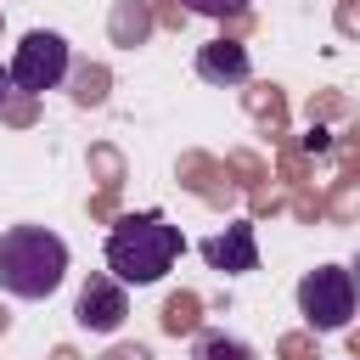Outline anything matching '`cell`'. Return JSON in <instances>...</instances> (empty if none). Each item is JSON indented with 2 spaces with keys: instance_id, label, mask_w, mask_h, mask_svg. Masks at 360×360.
<instances>
[{
  "instance_id": "6da1fadb",
  "label": "cell",
  "mask_w": 360,
  "mask_h": 360,
  "mask_svg": "<svg viewBox=\"0 0 360 360\" xmlns=\"http://www.w3.org/2000/svg\"><path fill=\"white\" fill-rule=\"evenodd\" d=\"M186 253V236L180 225H169L158 208H141V214H124L112 231H107V276L124 281V287H158L174 259Z\"/></svg>"
},
{
  "instance_id": "7a4b0ae2",
  "label": "cell",
  "mask_w": 360,
  "mask_h": 360,
  "mask_svg": "<svg viewBox=\"0 0 360 360\" xmlns=\"http://www.w3.org/2000/svg\"><path fill=\"white\" fill-rule=\"evenodd\" d=\"M68 281V242L45 225L0 231V292L11 298H51Z\"/></svg>"
},
{
  "instance_id": "3957f363",
  "label": "cell",
  "mask_w": 360,
  "mask_h": 360,
  "mask_svg": "<svg viewBox=\"0 0 360 360\" xmlns=\"http://www.w3.org/2000/svg\"><path fill=\"white\" fill-rule=\"evenodd\" d=\"M68 39L56 34V28H28L22 34V45L11 51V62H6V73H11V90H22V96H45V90H56L62 79H68Z\"/></svg>"
},
{
  "instance_id": "277c9868",
  "label": "cell",
  "mask_w": 360,
  "mask_h": 360,
  "mask_svg": "<svg viewBox=\"0 0 360 360\" xmlns=\"http://www.w3.org/2000/svg\"><path fill=\"white\" fill-rule=\"evenodd\" d=\"M354 304H360V292H354V281H349L343 264H315L298 281V315L315 332H343L349 315H354Z\"/></svg>"
},
{
  "instance_id": "5b68a950",
  "label": "cell",
  "mask_w": 360,
  "mask_h": 360,
  "mask_svg": "<svg viewBox=\"0 0 360 360\" xmlns=\"http://www.w3.org/2000/svg\"><path fill=\"white\" fill-rule=\"evenodd\" d=\"M124 315H129V287H124V281H112V276H90V281L79 287V309H73V321H79L84 332H118Z\"/></svg>"
},
{
  "instance_id": "8992f818",
  "label": "cell",
  "mask_w": 360,
  "mask_h": 360,
  "mask_svg": "<svg viewBox=\"0 0 360 360\" xmlns=\"http://www.w3.org/2000/svg\"><path fill=\"white\" fill-rule=\"evenodd\" d=\"M197 253L208 259V270H225V276H248V270H259V236H253L248 219H236V225L202 236Z\"/></svg>"
},
{
  "instance_id": "52a82bcc",
  "label": "cell",
  "mask_w": 360,
  "mask_h": 360,
  "mask_svg": "<svg viewBox=\"0 0 360 360\" xmlns=\"http://www.w3.org/2000/svg\"><path fill=\"white\" fill-rule=\"evenodd\" d=\"M248 73H253V62H248V51L231 45V39H214V45L197 51V79H202V84H242Z\"/></svg>"
},
{
  "instance_id": "ba28073f",
  "label": "cell",
  "mask_w": 360,
  "mask_h": 360,
  "mask_svg": "<svg viewBox=\"0 0 360 360\" xmlns=\"http://www.w3.org/2000/svg\"><path fill=\"white\" fill-rule=\"evenodd\" d=\"M191 360H259L242 338H231V332H202L197 343H191Z\"/></svg>"
},
{
  "instance_id": "9c48e42d",
  "label": "cell",
  "mask_w": 360,
  "mask_h": 360,
  "mask_svg": "<svg viewBox=\"0 0 360 360\" xmlns=\"http://www.w3.org/2000/svg\"><path fill=\"white\" fill-rule=\"evenodd\" d=\"M186 11H197V17H214V22H225V17H236V11H248V0H180Z\"/></svg>"
},
{
  "instance_id": "30bf717a",
  "label": "cell",
  "mask_w": 360,
  "mask_h": 360,
  "mask_svg": "<svg viewBox=\"0 0 360 360\" xmlns=\"http://www.w3.org/2000/svg\"><path fill=\"white\" fill-rule=\"evenodd\" d=\"M6 96H11V73L0 68V107H6Z\"/></svg>"
},
{
  "instance_id": "8fae6325",
  "label": "cell",
  "mask_w": 360,
  "mask_h": 360,
  "mask_svg": "<svg viewBox=\"0 0 360 360\" xmlns=\"http://www.w3.org/2000/svg\"><path fill=\"white\" fill-rule=\"evenodd\" d=\"M349 281H354V292H360V259H354V264H349Z\"/></svg>"
}]
</instances>
